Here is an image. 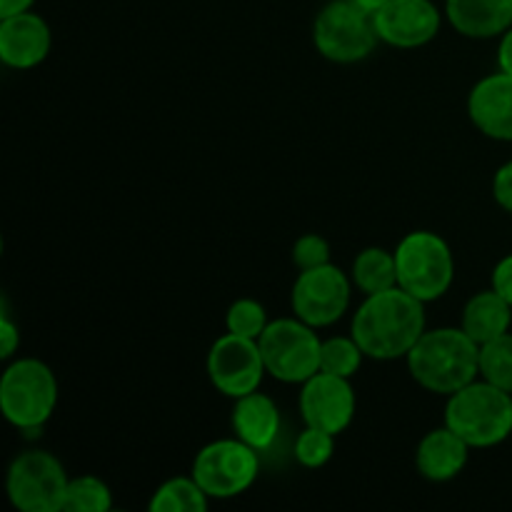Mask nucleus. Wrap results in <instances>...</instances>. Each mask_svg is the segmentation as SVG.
Wrapping results in <instances>:
<instances>
[{
  "label": "nucleus",
  "instance_id": "obj_23",
  "mask_svg": "<svg viewBox=\"0 0 512 512\" xmlns=\"http://www.w3.org/2000/svg\"><path fill=\"white\" fill-rule=\"evenodd\" d=\"M365 353L358 343H355L353 335L348 338H335L323 340L320 345V370L330 375H340V378H350L358 373L360 365H363Z\"/></svg>",
  "mask_w": 512,
  "mask_h": 512
},
{
  "label": "nucleus",
  "instance_id": "obj_20",
  "mask_svg": "<svg viewBox=\"0 0 512 512\" xmlns=\"http://www.w3.org/2000/svg\"><path fill=\"white\" fill-rule=\"evenodd\" d=\"M353 285L363 295H375L390 290L398 285V265H395V253L390 250L370 245V248L360 250L353 260V270H350Z\"/></svg>",
  "mask_w": 512,
  "mask_h": 512
},
{
  "label": "nucleus",
  "instance_id": "obj_6",
  "mask_svg": "<svg viewBox=\"0 0 512 512\" xmlns=\"http://www.w3.org/2000/svg\"><path fill=\"white\" fill-rule=\"evenodd\" d=\"M378 43L373 13L360 8L355 0H330L315 15L313 45L330 63H360L373 55Z\"/></svg>",
  "mask_w": 512,
  "mask_h": 512
},
{
  "label": "nucleus",
  "instance_id": "obj_22",
  "mask_svg": "<svg viewBox=\"0 0 512 512\" xmlns=\"http://www.w3.org/2000/svg\"><path fill=\"white\" fill-rule=\"evenodd\" d=\"M110 508H113V493L108 483L95 475L70 478L65 498L60 503V512H108Z\"/></svg>",
  "mask_w": 512,
  "mask_h": 512
},
{
  "label": "nucleus",
  "instance_id": "obj_11",
  "mask_svg": "<svg viewBox=\"0 0 512 512\" xmlns=\"http://www.w3.org/2000/svg\"><path fill=\"white\" fill-rule=\"evenodd\" d=\"M268 375L258 340L225 333L208 350V378L225 398H243L260 390Z\"/></svg>",
  "mask_w": 512,
  "mask_h": 512
},
{
  "label": "nucleus",
  "instance_id": "obj_27",
  "mask_svg": "<svg viewBox=\"0 0 512 512\" xmlns=\"http://www.w3.org/2000/svg\"><path fill=\"white\" fill-rule=\"evenodd\" d=\"M330 243L318 233H308L303 238L295 240L293 245V263L298 270H310L318 268V265L330 263Z\"/></svg>",
  "mask_w": 512,
  "mask_h": 512
},
{
  "label": "nucleus",
  "instance_id": "obj_10",
  "mask_svg": "<svg viewBox=\"0 0 512 512\" xmlns=\"http://www.w3.org/2000/svg\"><path fill=\"white\" fill-rule=\"evenodd\" d=\"M353 288V278L333 263L300 270L290 290V308L295 318L315 330L330 328L348 313Z\"/></svg>",
  "mask_w": 512,
  "mask_h": 512
},
{
  "label": "nucleus",
  "instance_id": "obj_5",
  "mask_svg": "<svg viewBox=\"0 0 512 512\" xmlns=\"http://www.w3.org/2000/svg\"><path fill=\"white\" fill-rule=\"evenodd\" d=\"M398 285L425 305L443 298L455 280V258L448 240L433 230H413L398 243Z\"/></svg>",
  "mask_w": 512,
  "mask_h": 512
},
{
  "label": "nucleus",
  "instance_id": "obj_2",
  "mask_svg": "<svg viewBox=\"0 0 512 512\" xmlns=\"http://www.w3.org/2000/svg\"><path fill=\"white\" fill-rule=\"evenodd\" d=\"M405 363L420 388L448 398L480 378V345L463 328L425 330Z\"/></svg>",
  "mask_w": 512,
  "mask_h": 512
},
{
  "label": "nucleus",
  "instance_id": "obj_17",
  "mask_svg": "<svg viewBox=\"0 0 512 512\" xmlns=\"http://www.w3.org/2000/svg\"><path fill=\"white\" fill-rule=\"evenodd\" d=\"M230 428H233L235 438L248 443L258 453H265L275 445L278 440L280 428H283V418L270 395L255 393L243 395L235 400L233 413H230Z\"/></svg>",
  "mask_w": 512,
  "mask_h": 512
},
{
  "label": "nucleus",
  "instance_id": "obj_33",
  "mask_svg": "<svg viewBox=\"0 0 512 512\" xmlns=\"http://www.w3.org/2000/svg\"><path fill=\"white\" fill-rule=\"evenodd\" d=\"M355 3H358L360 8L368 10V13H378V10L383 8V5H388L390 0H355Z\"/></svg>",
  "mask_w": 512,
  "mask_h": 512
},
{
  "label": "nucleus",
  "instance_id": "obj_3",
  "mask_svg": "<svg viewBox=\"0 0 512 512\" xmlns=\"http://www.w3.org/2000/svg\"><path fill=\"white\" fill-rule=\"evenodd\" d=\"M58 378L38 358H18L0 378V410L20 433L35 438L58 408Z\"/></svg>",
  "mask_w": 512,
  "mask_h": 512
},
{
  "label": "nucleus",
  "instance_id": "obj_28",
  "mask_svg": "<svg viewBox=\"0 0 512 512\" xmlns=\"http://www.w3.org/2000/svg\"><path fill=\"white\" fill-rule=\"evenodd\" d=\"M493 198L505 213L512 215V160L500 165L493 175Z\"/></svg>",
  "mask_w": 512,
  "mask_h": 512
},
{
  "label": "nucleus",
  "instance_id": "obj_7",
  "mask_svg": "<svg viewBox=\"0 0 512 512\" xmlns=\"http://www.w3.org/2000/svg\"><path fill=\"white\" fill-rule=\"evenodd\" d=\"M260 353L270 378L288 385H303L320 370V340L313 325L300 318L270 320L260 335Z\"/></svg>",
  "mask_w": 512,
  "mask_h": 512
},
{
  "label": "nucleus",
  "instance_id": "obj_25",
  "mask_svg": "<svg viewBox=\"0 0 512 512\" xmlns=\"http://www.w3.org/2000/svg\"><path fill=\"white\" fill-rule=\"evenodd\" d=\"M268 325V310L255 298L235 300L228 308V313H225V328H228V333L240 335V338L260 340V335L265 333Z\"/></svg>",
  "mask_w": 512,
  "mask_h": 512
},
{
  "label": "nucleus",
  "instance_id": "obj_31",
  "mask_svg": "<svg viewBox=\"0 0 512 512\" xmlns=\"http://www.w3.org/2000/svg\"><path fill=\"white\" fill-rule=\"evenodd\" d=\"M498 68L503 73L512 75V28L500 35V48H498Z\"/></svg>",
  "mask_w": 512,
  "mask_h": 512
},
{
  "label": "nucleus",
  "instance_id": "obj_21",
  "mask_svg": "<svg viewBox=\"0 0 512 512\" xmlns=\"http://www.w3.org/2000/svg\"><path fill=\"white\" fill-rule=\"evenodd\" d=\"M210 495L200 488L193 475L170 478L150 498V512H205L210 508Z\"/></svg>",
  "mask_w": 512,
  "mask_h": 512
},
{
  "label": "nucleus",
  "instance_id": "obj_14",
  "mask_svg": "<svg viewBox=\"0 0 512 512\" xmlns=\"http://www.w3.org/2000/svg\"><path fill=\"white\" fill-rule=\"evenodd\" d=\"M53 48L50 25L38 13L0 18V60L13 70L38 68Z\"/></svg>",
  "mask_w": 512,
  "mask_h": 512
},
{
  "label": "nucleus",
  "instance_id": "obj_9",
  "mask_svg": "<svg viewBox=\"0 0 512 512\" xmlns=\"http://www.w3.org/2000/svg\"><path fill=\"white\" fill-rule=\"evenodd\" d=\"M68 483L65 465L53 453L30 448L10 463L5 493L10 505L20 512H60Z\"/></svg>",
  "mask_w": 512,
  "mask_h": 512
},
{
  "label": "nucleus",
  "instance_id": "obj_24",
  "mask_svg": "<svg viewBox=\"0 0 512 512\" xmlns=\"http://www.w3.org/2000/svg\"><path fill=\"white\" fill-rule=\"evenodd\" d=\"M480 378L512 393V333L480 345Z\"/></svg>",
  "mask_w": 512,
  "mask_h": 512
},
{
  "label": "nucleus",
  "instance_id": "obj_13",
  "mask_svg": "<svg viewBox=\"0 0 512 512\" xmlns=\"http://www.w3.org/2000/svg\"><path fill=\"white\" fill-rule=\"evenodd\" d=\"M380 43L413 50L433 43L443 28V15L433 0H390L373 13Z\"/></svg>",
  "mask_w": 512,
  "mask_h": 512
},
{
  "label": "nucleus",
  "instance_id": "obj_16",
  "mask_svg": "<svg viewBox=\"0 0 512 512\" xmlns=\"http://www.w3.org/2000/svg\"><path fill=\"white\" fill-rule=\"evenodd\" d=\"M470 445L448 425L435 428L425 435L415 450V468L420 478L430 483H450L465 470L470 460Z\"/></svg>",
  "mask_w": 512,
  "mask_h": 512
},
{
  "label": "nucleus",
  "instance_id": "obj_4",
  "mask_svg": "<svg viewBox=\"0 0 512 512\" xmlns=\"http://www.w3.org/2000/svg\"><path fill=\"white\" fill-rule=\"evenodd\" d=\"M445 425L470 448H495L512 435V393L478 378L448 395Z\"/></svg>",
  "mask_w": 512,
  "mask_h": 512
},
{
  "label": "nucleus",
  "instance_id": "obj_8",
  "mask_svg": "<svg viewBox=\"0 0 512 512\" xmlns=\"http://www.w3.org/2000/svg\"><path fill=\"white\" fill-rule=\"evenodd\" d=\"M190 475L213 500H233L258 480L260 453L240 438L213 440L198 450Z\"/></svg>",
  "mask_w": 512,
  "mask_h": 512
},
{
  "label": "nucleus",
  "instance_id": "obj_12",
  "mask_svg": "<svg viewBox=\"0 0 512 512\" xmlns=\"http://www.w3.org/2000/svg\"><path fill=\"white\" fill-rule=\"evenodd\" d=\"M298 408L305 425L340 435L353 423L355 410H358V395H355L350 378L318 370L313 378L300 385Z\"/></svg>",
  "mask_w": 512,
  "mask_h": 512
},
{
  "label": "nucleus",
  "instance_id": "obj_29",
  "mask_svg": "<svg viewBox=\"0 0 512 512\" xmlns=\"http://www.w3.org/2000/svg\"><path fill=\"white\" fill-rule=\"evenodd\" d=\"M20 348V328L10 320L8 310L3 308V315H0V358L10 360Z\"/></svg>",
  "mask_w": 512,
  "mask_h": 512
},
{
  "label": "nucleus",
  "instance_id": "obj_32",
  "mask_svg": "<svg viewBox=\"0 0 512 512\" xmlns=\"http://www.w3.org/2000/svg\"><path fill=\"white\" fill-rule=\"evenodd\" d=\"M35 5V0H0V18H10V15L25 13Z\"/></svg>",
  "mask_w": 512,
  "mask_h": 512
},
{
  "label": "nucleus",
  "instance_id": "obj_1",
  "mask_svg": "<svg viewBox=\"0 0 512 512\" xmlns=\"http://www.w3.org/2000/svg\"><path fill=\"white\" fill-rule=\"evenodd\" d=\"M425 330V303L400 285L365 295L350 323V335L363 348L365 358L380 363L408 358Z\"/></svg>",
  "mask_w": 512,
  "mask_h": 512
},
{
  "label": "nucleus",
  "instance_id": "obj_18",
  "mask_svg": "<svg viewBox=\"0 0 512 512\" xmlns=\"http://www.w3.org/2000/svg\"><path fill=\"white\" fill-rule=\"evenodd\" d=\"M445 18L463 38H500L512 28V0H445Z\"/></svg>",
  "mask_w": 512,
  "mask_h": 512
},
{
  "label": "nucleus",
  "instance_id": "obj_26",
  "mask_svg": "<svg viewBox=\"0 0 512 512\" xmlns=\"http://www.w3.org/2000/svg\"><path fill=\"white\" fill-rule=\"evenodd\" d=\"M335 438H338V435L328 433V430L305 425L303 433L295 440V460H298L303 468L310 470L325 468L335 455Z\"/></svg>",
  "mask_w": 512,
  "mask_h": 512
},
{
  "label": "nucleus",
  "instance_id": "obj_19",
  "mask_svg": "<svg viewBox=\"0 0 512 512\" xmlns=\"http://www.w3.org/2000/svg\"><path fill=\"white\" fill-rule=\"evenodd\" d=\"M512 305L493 288L480 290L465 303L460 328L470 335L478 345L490 343L500 335L510 333Z\"/></svg>",
  "mask_w": 512,
  "mask_h": 512
},
{
  "label": "nucleus",
  "instance_id": "obj_30",
  "mask_svg": "<svg viewBox=\"0 0 512 512\" xmlns=\"http://www.w3.org/2000/svg\"><path fill=\"white\" fill-rule=\"evenodd\" d=\"M490 288H493L495 293L503 295V298L512 305V253L505 255V258L493 268Z\"/></svg>",
  "mask_w": 512,
  "mask_h": 512
},
{
  "label": "nucleus",
  "instance_id": "obj_15",
  "mask_svg": "<svg viewBox=\"0 0 512 512\" xmlns=\"http://www.w3.org/2000/svg\"><path fill=\"white\" fill-rule=\"evenodd\" d=\"M470 123L490 140L512 143V75H485L468 95Z\"/></svg>",
  "mask_w": 512,
  "mask_h": 512
}]
</instances>
